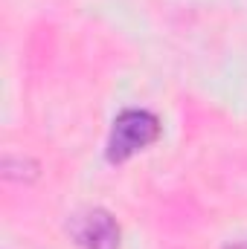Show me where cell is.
<instances>
[{"label": "cell", "mask_w": 247, "mask_h": 249, "mask_svg": "<svg viewBox=\"0 0 247 249\" xmlns=\"http://www.w3.org/2000/svg\"><path fill=\"white\" fill-rule=\"evenodd\" d=\"M160 136V122L148 110H123L114 119V130L108 139V160L125 162L131 154L143 151Z\"/></svg>", "instance_id": "1"}, {"label": "cell", "mask_w": 247, "mask_h": 249, "mask_svg": "<svg viewBox=\"0 0 247 249\" xmlns=\"http://www.w3.org/2000/svg\"><path fill=\"white\" fill-rule=\"evenodd\" d=\"M70 235L82 249H117L120 247V226L102 209H87L70 217Z\"/></svg>", "instance_id": "2"}, {"label": "cell", "mask_w": 247, "mask_h": 249, "mask_svg": "<svg viewBox=\"0 0 247 249\" xmlns=\"http://www.w3.org/2000/svg\"><path fill=\"white\" fill-rule=\"evenodd\" d=\"M230 249H247V241H242V244H236V247H230Z\"/></svg>", "instance_id": "3"}]
</instances>
